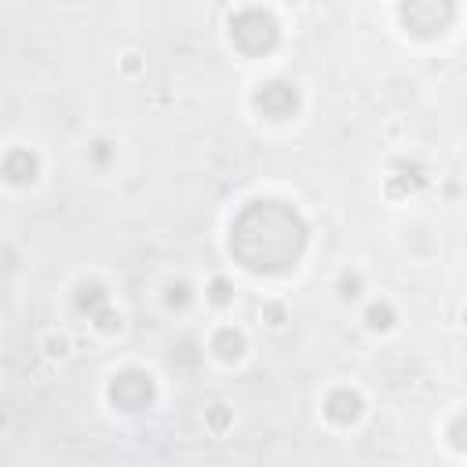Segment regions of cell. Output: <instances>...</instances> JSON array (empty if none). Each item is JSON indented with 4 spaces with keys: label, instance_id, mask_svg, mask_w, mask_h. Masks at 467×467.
<instances>
[{
    "label": "cell",
    "instance_id": "6da1fadb",
    "mask_svg": "<svg viewBox=\"0 0 467 467\" xmlns=\"http://www.w3.org/2000/svg\"><path fill=\"white\" fill-rule=\"evenodd\" d=\"M303 241L306 230L292 208H281L277 201H255L237 219L230 248L241 255L248 270H281L296 263Z\"/></svg>",
    "mask_w": 467,
    "mask_h": 467
},
{
    "label": "cell",
    "instance_id": "7a4b0ae2",
    "mask_svg": "<svg viewBox=\"0 0 467 467\" xmlns=\"http://www.w3.org/2000/svg\"><path fill=\"white\" fill-rule=\"evenodd\" d=\"M230 36H234V44H237L241 51L259 55V51L274 47V40H277V22H274L266 11L248 7V11H241V15L230 22Z\"/></svg>",
    "mask_w": 467,
    "mask_h": 467
},
{
    "label": "cell",
    "instance_id": "3957f363",
    "mask_svg": "<svg viewBox=\"0 0 467 467\" xmlns=\"http://www.w3.org/2000/svg\"><path fill=\"white\" fill-rule=\"evenodd\" d=\"M113 401L117 405H124L128 412H135V409H142L146 401H150V394H153V387H150V376H142V372H124V376H117L113 379Z\"/></svg>",
    "mask_w": 467,
    "mask_h": 467
},
{
    "label": "cell",
    "instance_id": "277c9868",
    "mask_svg": "<svg viewBox=\"0 0 467 467\" xmlns=\"http://www.w3.org/2000/svg\"><path fill=\"white\" fill-rule=\"evenodd\" d=\"M255 106L266 113V117H274V120H281V117H288L292 109H296V91L288 88V84H263L259 91H255Z\"/></svg>",
    "mask_w": 467,
    "mask_h": 467
},
{
    "label": "cell",
    "instance_id": "5b68a950",
    "mask_svg": "<svg viewBox=\"0 0 467 467\" xmlns=\"http://www.w3.org/2000/svg\"><path fill=\"white\" fill-rule=\"evenodd\" d=\"M325 412H328V420H336V423H350V420H358V412H361V398L350 394V390H336V394L328 398Z\"/></svg>",
    "mask_w": 467,
    "mask_h": 467
},
{
    "label": "cell",
    "instance_id": "8992f818",
    "mask_svg": "<svg viewBox=\"0 0 467 467\" xmlns=\"http://www.w3.org/2000/svg\"><path fill=\"white\" fill-rule=\"evenodd\" d=\"M4 171H7L11 182H29V179L36 175V157L26 153V150H15V153L4 161Z\"/></svg>",
    "mask_w": 467,
    "mask_h": 467
},
{
    "label": "cell",
    "instance_id": "52a82bcc",
    "mask_svg": "<svg viewBox=\"0 0 467 467\" xmlns=\"http://www.w3.org/2000/svg\"><path fill=\"white\" fill-rule=\"evenodd\" d=\"M215 350H219L223 358H237V354L244 350V339H241V332H234V328H223V332L215 336Z\"/></svg>",
    "mask_w": 467,
    "mask_h": 467
},
{
    "label": "cell",
    "instance_id": "ba28073f",
    "mask_svg": "<svg viewBox=\"0 0 467 467\" xmlns=\"http://www.w3.org/2000/svg\"><path fill=\"white\" fill-rule=\"evenodd\" d=\"M368 325H372V328H387V325H390V310H387V306H372V310H368Z\"/></svg>",
    "mask_w": 467,
    "mask_h": 467
},
{
    "label": "cell",
    "instance_id": "9c48e42d",
    "mask_svg": "<svg viewBox=\"0 0 467 467\" xmlns=\"http://www.w3.org/2000/svg\"><path fill=\"white\" fill-rule=\"evenodd\" d=\"M212 292H215V296H212L215 303H226V285H223V281H215V285H212Z\"/></svg>",
    "mask_w": 467,
    "mask_h": 467
}]
</instances>
